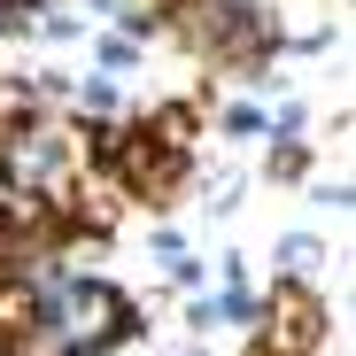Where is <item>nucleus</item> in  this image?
<instances>
[{
	"instance_id": "nucleus-1",
	"label": "nucleus",
	"mask_w": 356,
	"mask_h": 356,
	"mask_svg": "<svg viewBox=\"0 0 356 356\" xmlns=\"http://www.w3.org/2000/svg\"><path fill=\"white\" fill-rule=\"evenodd\" d=\"M86 163H93V132L86 124H54V116H31V108L0 124V170H8L16 202H31L47 217H63Z\"/></svg>"
},
{
	"instance_id": "nucleus-2",
	"label": "nucleus",
	"mask_w": 356,
	"mask_h": 356,
	"mask_svg": "<svg viewBox=\"0 0 356 356\" xmlns=\"http://www.w3.org/2000/svg\"><path fill=\"white\" fill-rule=\"evenodd\" d=\"M248 333H256V356H318L325 348V302L310 294V279H279Z\"/></svg>"
},
{
	"instance_id": "nucleus-3",
	"label": "nucleus",
	"mask_w": 356,
	"mask_h": 356,
	"mask_svg": "<svg viewBox=\"0 0 356 356\" xmlns=\"http://www.w3.org/2000/svg\"><path fill=\"white\" fill-rule=\"evenodd\" d=\"M318 264H325V241H310V232L279 241V279H318Z\"/></svg>"
},
{
	"instance_id": "nucleus-4",
	"label": "nucleus",
	"mask_w": 356,
	"mask_h": 356,
	"mask_svg": "<svg viewBox=\"0 0 356 356\" xmlns=\"http://www.w3.org/2000/svg\"><path fill=\"white\" fill-rule=\"evenodd\" d=\"M101 70H108V78H132V70H140V39H132V31H108V39H101Z\"/></svg>"
},
{
	"instance_id": "nucleus-5",
	"label": "nucleus",
	"mask_w": 356,
	"mask_h": 356,
	"mask_svg": "<svg viewBox=\"0 0 356 356\" xmlns=\"http://www.w3.org/2000/svg\"><path fill=\"white\" fill-rule=\"evenodd\" d=\"M225 140H264V108L256 101H241V108H225V124H217Z\"/></svg>"
},
{
	"instance_id": "nucleus-6",
	"label": "nucleus",
	"mask_w": 356,
	"mask_h": 356,
	"mask_svg": "<svg viewBox=\"0 0 356 356\" xmlns=\"http://www.w3.org/2000/svg\"><path fill=\"white\" fill-rule=\"evenodd\" d=\"M310 170V155H302V140H271V178L286 186V178H302Z\"/></svg>"
},
{
	"instance_id": "nucleus-7",
	"label": "nucleus",
	"mask_w": 356,
	"mask_h": 356,
	"mask_svg": "<svg viewBox=\"0 0 356 356\" xmlns=\"http://www.w3.org/2000/svg\"><path fill=\"white\" fill-rule=\"evenodd\" d=\"M209 209H217V217L241 209V178H217V186H209Z\"/></svg>"
},
{
	"instance_id": "nucleus-8",
	"label": "nucleus",
	"mask_w": 356,
	"mask_h": 356,
	"mask_svg": "<svg viewBox=\"0 0 356 356\" xmlns=\"http://www.w3.org/2000/svg\"><path fill=\"white\" fill-rule=\"evenodd\" d=\"M310 202H325V209H333V217H341V209H348V178H325V186H318V194H310Z\"/></svg>"
},
{
	"instance_id": "nucleus-9",
	"label": "nucleus",
	"mask_w": 356,
	"mask_h": 356,
	"mask_svg": "<svg viewBox=\"0 0 356 356\" xmlns=\"http://www.w3.org/2000/svg\"><path fill=\"white\" fill-rule=\"evenodd\" d=\"M178 356H209V348H178Z\"/></svg>"
}]
</instances>
